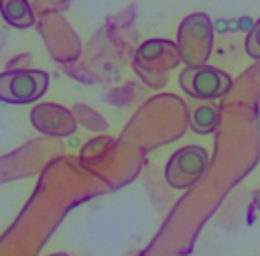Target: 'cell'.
I'll list each match as a JSON object with an SVG mask.
<instances>
[{"label":"cell","mask_w":260,"mask_h":256,"mask_svg":"<svg viewBox=\"0 0 260 256\" xmlns=\"http://www.w3.org/2000/svg\"><path fill=\"white\" fill-rule=\"evenodd\" d=\"M179 61L181 53L177 43L167 39H150L134 53V69L150 87H160L167 81L169 71H173Z\"/></svg>","instance_id":"obj_1"},{"label":"cell","mask_w":260,"mask_h":256,"mask_svg":"<svg viewBox=\"0 0 260 256\" xmlns=\"http://www.w3.org/2000/svg\"><path fill=\"white\" fill-rule=\"evenodd\" d=\"M177 47L187 67L207 63L213 49V24L205 12H193L183 18L177 30Z\"/></svg>","instance_id":"obj_2"},{"label":"cell","mask_w":260,"mask_h":256,"mask_svg":"<svg viewBox=\"0 0 260 256\" xmlns=\"http://www.w3.org/2000/svg\"><path fill=\"white\" fill-rule=\"evenodd\" d=\"M49 87V75L41 69H14L0 73V102L30 104Z\"/></svg>","instance_id":"obj_3"},{"label":"cell","mask_w":260,"mask_h":256,"mask_svg":"<svg viewBox=\"0 0 260 256\" xmlns=\"http://www.w3.org/2000/svg\"><path fill=\"white\" fill-rule=\"evenodd\" d=\"M179 83L185 93H189L193 100H217L225 95L232 87V77L207 63L185 67L179 75Z\"/></svg>","instance_id":"obj_4"},{"label":"cell","mask_w":260,"mask_h":256,"mask_svg":"<svg viewBox=\"0 0 260 256\" xmlns=\"http://www.w3.org/2000/svg\"><path fill=\"white\" fill-rule=\"evenodd\" d=\"M209 154L203 146H183L169 158L165 167V179L173 189H187L195 185L207 169Z\"/></svg>","instance_id":"obj_5"},{"label":"cell","mask_w":260,"mask_h":256,"mask_svg":"<svg viewBox=\"0 0 260 256\" xmlns=\"http://www.w3.org/2000/svg\"><path fill=\"white\" fill-rule=\"evenodd\" d=\"M32 126L47 136H69L77 130L73 114L59 104H37L30 112Z\"/></svg>","instance_id":"obj_6"},{"label":"cell","mask_w":260,"mask_h":256,"mask_svg":"<svg viewBox=\"0 0 260 256\" xmlns=\"http://www.w3.org/2000/svg\"><path fill=\"white\" fill-rule=\"evenodd\" d=\"M219 124V106L213 100H195L189 108V126L195 134H209Z\"/></svg>","instance_id":"obj_7"},{"label":"cell","mask_w":260,"mask_h":256,"mask_svg":"<svg viewBox=\"0 0 260 256\" xmlns=\"http://www.w3.org/2000/svg\"><path fill=\"white\" fill-rule=\"evenodd\" d=\"M0 14L4 22L16 28H28L35 22V12L28 0H0Z\"/></svg>","instance_id":"obj_8"},{"label":"cell","mask_w":260,"mask_h":256,"mask_svg":"<svg viewBox=\"0 0 260 256\" xmlns=\"http://www.w3.org/2000/svg\"><path fill=\"white\" fill-rule=\"evenodd\" d=\"M246 53L252 59H260V18L254 22V26L246 37Z\"/></svg>","instance_id":"obj_9"},{"label":"cell","mask_w":260,"mask_h":256,"mask_svg":"<svg viewBox=\"0 0 260 256\" xmlns=\"http://www.w3.org/2000/svg\"><path fill=\"white\" fill-rule=\"evenodd\" d=\"M252 201H254V205H256V209L260 211V189H256V191L252 193Z\"/></svg>","instance_id":"obj_10"}]
</instances>
